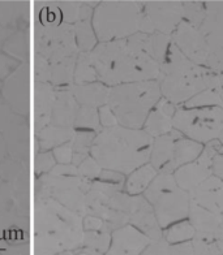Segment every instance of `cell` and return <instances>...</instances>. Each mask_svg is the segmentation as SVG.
Here are the masks:
<instances>
[{
  "mask_svg": "<svg viewBox=\"0 0 223 255\" xmlns=\"http://www.w3.org/2000/svg\"><path fill=\"white\" fill-rule=\"evenodd\" d=\"M34 201L35 254H71L82 246L84 216L48 197Z\"/></svg>",
  "mask_w": 223,
  "mask_h": 255,
  "instance_id": "obj_1",
  "label": "cell"
},
{
  "mask_svg": "<svg viewBox=\"0 0 223 255\" xmlns=\"http://www.w3.org/2000/svg\"><path fill=\"white\" fill-rule=\"evenodd\" d=\"M154 138L144 129L122 125L103 128L97 133L90 155L103 169L131 175L150 160Z\"/></svg>",
  "mask_w": 223,
  "mask_h": 255,
  "instance_id": "obj_2",
  "label": "cell"
},
{
  "mask_svg": "<svg viewBox=\"0 0 223 255\" xmlns=\"http://www.w3.org/2000/svg\"><path fill=\"white\" fill-rule=\"evenodd\" d=\"M98 81L106 86L158 80L161 64L142 52L128 47L127 40L98 43L90 52Z\"/></svg>",
  "mask_w": 223,
  "mask_h": 255,
  "instance_id": "obj_3",
  "label": "cell"
},
{
  "mask_svg": "<svg viewBox=\"0 0 223 255\" xmlns=\"http://www.w3.org/2000/svg\"><path fill=\"white\" fill-rule=\"evenodd\" d=\"M162 97L174 104H184L207 89L221 90V74L186 57L175 44H170L158 77Z\"/></svg>",
  "mask_w": 223,
  "mask_h": 255,
  "instance_id": "obj_4",
  "label": "cell"
},
{
  "mask_svg": "<svg viewBox=\"0 0 223 255\" xmlns=\"http://www.w3.org/2000/svg\"><path fill=\"white\" fill-rule=\"evenodd\" d=\"M161 98L158 80L140 81L110 88L107 104L115 114L119 125L141 129Z\"/></svg>",
  "mask_w": 223,
  "mask_h": 255,
  "instance_id": "obj_5",
  "label": "cell"
},
{
  "mask_svg": "<svg viewBox=\"0 0 223 255\" xmlns=\"http://www.w3.org/2000/svg\"><path fill=\"white\" fill-rule=\"evenodd\" d=\"M142 13L144 1H101L91 20L99 43L127 39L139 33Z\"/></svg>",
  "mask_w": 223,
  "mask_h": 255,
  "instance_id": "obj_6",
  "label": "cell"
},
{
  "mask_svg": "<svg viewBox=\"0 0 223 255\" xmlns=\"http://www.w3.org/2000/svg\"><path fill=\"white\" fill-rule=\"evenodd\" d=\"M144 197L152 205L162 229L190 215V191L180 188L174 173H158L144 191Z\"/></svg>",
  "mask_w": 223,
  "mask_h": 255,
  "instance_id": "obj_7",
  "label": "cell"
},
{
  "mask_svg": "<svg viewBox=\"0 0 223 255\" xmlns=\"http://www.w3.org/2000/svg\"><path fill=\"white\" fill-rule=\"evenodd\" d=\"M93 180L81 176H58L44 173L35 182L34 198H52L80 215H86V193Z\"/></svg>",
  "mask_w": 223,
  "mask_h": 255,
  "instance_id": "obj_8",
  "label": "cell"
},
{
  "mask_svg": "<svg viewBox=\"0 0 223 255\" xmlns=\"http://www.w3.org/2000/svg\"><path fill=\"white\" fill-rule=\"evenodd\" d=\"M174 129L193 141L207 144L217 139L223 129V108H178L173 119Z\"/></svg>",
  "mask_w": 223,
  "mask_h": 255,
  "instance_id": "obj_9",
  "label": "cell"
},
{
  "mask_svg": "<svg viewBox=\"0 0 223 255\" xmlns=\"http://www.w3.org/2000/svg\"><path fill=\"white\" fill-rule=\"evenodd\" d=\"M34 54L44 57L51 65L77 56L80 50L76 43L73 25L63 22L59 26H43L35 20Z\"/></svg>",
  "mask_w": 223,
  "mask_h": 255,
  "instance_id": "obj_10",
  "label": "cell"
},
{
  "mask_svg": "<svg viewBox=\"0 0 223 255\" xmlns=\"http://www.w3.org/2000/svg\"><path fill=\"white\" fill-rule=\"evenodd\" d=\"M0 134L3 135L10 158L27 167L29 161V121L9 107L0 97Z\"/></svg>",
  "mask_w": 223,
  "mask_h": 255,
  "instance_id": "obj_11",
  "label": "cell"
},
{
  "mask_svg": "<svg viewBox=\"0 0 223 255\" xmlns=\"http://www.w3.org/2000/svg\"><path fill=\"white\" fill-rule=\"evenodd\" d=\"M221 147H222V143L218 138L208 142L199 158L178 168L174 172V177L180 188L187 191H192L213 175L214 156L220 151Z\"/></svg>",
  "mask_w": 223,
  "mask_h": 255,
  "instance_id": "obj_12",
  "label": "cell"
},
{
  "mask_svg": "<svg viewBox=\"0 0 223 255\" xmlns=\"http://www.w3.org/2000/svg\"><path fill=\"white\" fill-rule=\"evenodd\" d=\"M0 95L16 114L29 118L30 112V76L29 63H22L3 82Z\"/></svg>",
  "mask_w": 223,
  "mask_h": 255,
  "instance_id": "obj_13",
  "label": "cell"
},
{
  "mask_svg": "<svg viewBox=\"0 0 223 255\" xmlns=\"http://www.w3.org/2000/svg\"><path fill=\"white\" fill-rule=\"evenodd\" d=\"M171 42L192 63L205 67L210 47L200 29L183 20L171 34Z\"/></svg>",
  "mask_w": 223,
  "mask_h": 255,
  "instance_id": "obj_14",
  "label": "cell"
},
{
  "mask_svg": "<svg viewBox=\"0 0 223 255\" xmlns=\"http://www.w3.org/2000/svg\"><path fill=\"white\" fill-rule=\"evenodd\" d=\"M144 13L150 18L157 33L171 35L183 21V3L144 1Z\"/></svg>",
  "mask_w": 223,
  "mask_h": 255,
  "instance_id": "obj_15",
  "label": "cell"
},
{
  "mask_svg": "<svg viewBox=\"0 0 223 255\" xmlns=\"http://www.w3.org/2000/svg\"><path fill=\"white\" fill-rule=\"evenodd\" d=\"M152 239L132 224L112 231L111 245L106 254H142Z\"/></svg>",
  "mask_w": 223,
  "mask_h": 255,
  "instance_id": "obj_16",
  "label": "cell"
},
{
  "mask_svg": "<svg viewBox=\"0 0 223 255\" xmlns=\"http://www.w3.org/2000/svg\"><path fill=\"white\" fill-rule=\"evenodd\" d=\"M129 224L135 225L136 228L144 232L152 240L163 237L162 228L157 220L156 212L144 195H133L129 211Z\"/></svg>",
  "mask_w": 223,
  "mask_h": 255,
  "instance_id": "obj_17",
  "label": "cell"
},
{
  "mask_svg": "<svg viewBox=\"0 0 223 255\" xmlns=\"http://www.w3.org/2000/svg\"><path fill=\"white\" fill-rule=\"evenodd\" d=\"M125 40L131 50L149 55L157 63L162 65L167 56L170 43H171V35H166L157 31L154 34H144L139 31Z\"/></svg>",
  "mask_w": 223,
  "mask_h": 255,
  "instance_id": "obj_18",
  "label": "cell"
},
{
  "mask_svg": "<svg viewBox=\"0 0 223 255\" xmlns=\"http://www.w3.org/2000/svg\"><path fill=\"white\" fill-rule=\"evenodd\" d=\"M191 201L203 206L223 219V180L212 175L196 189L190 191Z\"/></svg>",
  "mask_w": 223,
  "mask_h": 255,
  "instance_id": "obj_19",
  "label": "cell"
},
{
  "mask_svg": "<svg viewBox=\"0 0 223 255\" xmlns=\"http://www.w3.org/2000/svg\"><path fill=\"white\" fill-rule=\"evenodd\" d=\"M55 88V86H54ZM80 104L74 99L69 88H55L54 104L51 114V125L61 128H73Z\"/></svg>",
  "mask_w": 223,
  "mask_h": 255,
  "instance_id": "obj_20",
  "label": "cell"
},
{
  "mask_svg": "<svg viewBox=\"0 0 223 255\" xmlns=\"http://www.w3.org/2000/svg\"><path fill=\"white\" fill-rule=\"evenodd\" d=\"M55 88L48 82H34V134L41 133L42 129L51 123Z\"/></svg>",
  "mask_w": 223,
  "mask_h": 255,
  "instance_id": "obj_21",
  "label": "cell"
},
{
  "mask_svg": "<svg viewBox=\"0 0 223 255\" xmlns=\"http://www.w3.org/2000/svg\"><path fill=\"white\" fill-rule=\"evenodd\" d=\"M178 107L166 98H161L156 107L153 108L144 124V130H146L153 138L167 134L174 129L173 119L175 116Z\"/></svg>",
  "mask_w": 223,
  "mask_h": 255,
  "instance_id": "obj_22",
  "label": "cell"
},
{
  "mask_svg": "<svg viewBox=\"0 0 223 255\" xmlns=\"http://www.w3.org/2000/svg\"><path fill=\"white\" fill-rule=\"evenodd\" d=\"M205 20L200 31L209 47L223 48V1H205Z\"/></svg>",
  "mask_w": 223,
  "mask_h": 255,
  "instance_id": "obj_23",
  "label": "cell"
},
{
  "mask_svg": "<svg viewBox=\"0 0 223 255\" xmlns=\"http://www.w3.org/2000/svg\"><path fill=\"white\" fill-rule=\"evenodd\" d=\"M188 218H190V222L192 223L193 228L196 231V235H195L196 239L214 240L217 231L220 228L221 223L223 222L221 216L192 201H191Z\"/></svg>",
  "mask_w": 223,
  "mask_h": 255,
  "instance_id": "obj_24",
  "label": "cell"
},
{
  "mask_svg": "<svg viewBox=\"0 0 223 255\" xmlns=\"http://www.w3.org/2000/svg\"><path fill=\"white\" fill-rule=\"evenodd\" d=\"M29 3L27 1H0V27L20 31L27 30Z\"/></svg>",
  "mask_w": 223,
  "mask_h": 255,
  "instance_id": "obj_25",
  "label": "cell"
},
{
  "mask_svg": "<svg viewBox=\"0 0 223 255\" xmlns=\"http://www.w3.org/2000/svg\"><path fill=\"white\" fill-rule=\"evenodd\" d=\"M68 88L72 91L74 99L80 106L99 108L102 106H106L108 102L110 88L102 82H90V84L81 85L73 84Z\"/></svg>",
  "mask_w": 223,
  "mask_h": 255,
  "instance_id": "obj_26",
  "label": "cell"
},
{
  "mask_svg": "<svg viewBox=\"0 0 223 255\" xmlns=\"http://www.w3.org/2000/svg\"><path fill=\"white\" fill-rule=\"evenodd\" d=\"M203 151V143L193 141L191 138H187L186 135H182L174 143L173 158H171L170 163L166 165L162 172H165V173H174L182 165L188 164V163H191V161L199 158L200 154Z\"/></svg>",
  "mask_w": 223,
  "mask_h": 255,
  "instance_id": "obj_27",
  "label": "cell"
},
{
  "mask_svg": "<svg viewBox=\"0 0 223 255\" xmlns=\"http://www.w3.org/2000/svg\"><path fill=\"white\" fill-rule=\"evenodd\" d=\"M182 133L176 129L167 133V134L159 135L153 139V147L150 152V163L157 171L162 172L165 167L170 163L173 158L174 143L179 137H182Z\"/></svg>",
  "mask_w": 223,
  "mask_h": 255,
  "instance_id": "obj_28",
  "label": "cell"
},
{
  "mask_svg": "<svg viewBox=\"0 0 223 255\" xmlns=\"http://www.w3.org/2000/svg\"><path fill=\"white\" fill-rule=\"evenodd\" d=\"M74 135L73 128H61L48 124L47 127L42 129L39 134L35 135L38 144H39V152L50 151L51 148L71 141Z\"/></svg>",
  "mask_w": 223,
  "mask_h": 255,
  "instance_id": "obj_29",
  "label": "cell"
},
{
  "mask_svg": "<svg viewBox=\"0 0 223 255\" xmlns=\"http://www.w3.org/2000/svg\"><path fill=\"white\" fill-rule=\"evenodd\" d=\"M111 245V232L85 231L82 246L71 254H105Z\"/></svg>",
  "mask_w": 223,
  "mask_h": 255,
  "instance_id": "obj_30",
  "label": "cell"
},
{
  "mask_svg": "<svg viewBox=\"0 0 223 255\" xmlns=\"http://www.w3.org/2000/svg\"><path fill=\"white\" fill-rule=\"evenodd\" d=\"M157 175H158V171L153 167L150 161L141 165L140 168L135 169L131 175H128L124 185L125 193L131 195H137L142 191H145L149 185L153 182V180L157 177Z\"/></svg>",
  "mask_w": 223,
  "mask_h": 255,
  "instance_id": "obj_31",
  "label": "cell"
},
{
  "mask_svg": "<svg viewBox=\"0 0 223 255\" xmlns=\"http://www.w3.org/2000/svg\"><path fill=\"white\" fill-rule=\"evenodd\" d=\"M3 52L14 57L21 63H29V52H30L29 30H20L12 34L4 43Z\"/></svg>",
  "mask_w": 223,
  "mask_h": 255,
  "instance_id": "obj_32",
  "label": "cell"
},
{
  "mask_svg": "<svg viewBox=\"0 0 223 255\" xmlns=\"http://www.w3.org/2000/svg\"><path fill=\"white\" fill-rule=\"evenodd\" d=\"M97 131L88 129H74V135L72 138V164L78 167L90 154L91 146L95 139Z\"/></svg>",
  "mask_w": 223,
  "mask_h": 255,
  "instance_id": "obj_33",
  "label": "cell"
},
{
  "mask_svg": "<svg viewBox=\"0 0 223 255\" xmlns=\"http://www.w3.org/2000/svg\"><path fill=\"white\" fill-rule=\"evenodd\" d=\"M77 56H72L51 65L50 84L55 88H68L74 84V68Z\"/></svg>",
  "mask_w": 223,
  "mask_h": 255,
  "instance_id": "obj_34",
  "label": "cell"
},
{
  "mask_svg": "<svg viewBox=\"0 0 223 255\" xmlns=\"http://www.w3.org/2000/svg\"><path fill=\"white\" fill-rule=\"evenodd\" d=\"M76 43L80 52H91L97 46V35L93 29L91 20L77 21L73 25Z\"/></svg>",
  "mask_w": 223,
  "mask_h": 255,
  "instance_id": "obj_35",
  "label": "cell"
},
{
  "mask_svg": "<svg viewBox=\"0 0 223 255\" xmlns=\"http://www.w3.org/2000/svg\"><path fill=\"white\" fill-rule=\"evenodd\" d=\"M98 76L95 72V68L91 63L90 52H80L76 60V68H74V84H90L97 82Z\"/></svg>",
  "mask_w": 223,
  "mask_h": 255,
  "instance_id": "obj_36",
  "label": "cell"
},
{
  "mask_svg": "<svg viewBox=\"0 0 223 255\" xmlns=\"http://www.w3.org/2000/svg\"><path fill=\"white\" fill-rule=\"evenodd\" d=\"M195 235H196V231L193 228L192 223L190 220H184V219L169 225V229L163 233L165 239L170 244L191 241V240H193Z\"/></svg>",
  "mask_w": 223,
  "mask_h": 255,
  "instance_id": "obj_37",
  "label": "cell"
},
{
  "mask_svg": "<svg viewBox=\"0 0 223 255\" xmlns=\"http://www.w3.org/2000/svg\"><path fill=\"white\" fill-rule=\"evenodd\" d=\"M222 90V89H221ZM221 90L216 89H207L200 94L191 98L190 101L184 103L186 108H203V107H221L223 108Z\"/></svg>",
  "mask_w": 223,
  "mask_h": 255,
  "instance_id": "obj_38",
  "label": "cell"
},
{
  "mask_svg": "<svg viewBox=\"0 0 223 255\" xmlns=\"http://www.w3.org/2000/svg\"><path fill=\"white\" fill-rule=\"evenodd\" d=\"M74 129H88L99 133L102 130V125L99 121L98 108L81 106L74 121Z\"/></svg>",
  "mask_w": 223,
  "mask_h": 255,
  "instance_id": "obj_39",
  "label": "cell"
},
{
  "mask_svg": "<svg viewBox=\"0 0 223 255\" xmlns=\"http://www.w3.org/2000/svg\"><path fill=\"white\" fill-rule=\"evenodd\" d=\"M205 5L200 1H183V18L200 29L205 20Z\"/></svg>",
  "mask_w": 223,
  "mask_h": 255,
  "instance_id": "obj_40",
  "label": "cell"
},
{
  "mask_svg": "<svg viewBox=\"0 0 223 255\" xmlns=\"http://www.w3.org/2000/svg\"><path fill=\"white\" fill-rule=\"evenodd\" d=\"M55 4L60 9L64 24L74 25L77 22L82 1H55Z\"/></svg>",
  "mask_w": 223,
  "mask_h": 255,
  "instance_id": "obj_41",
  "label": "cell"
},
{
  "mask_svg": "<svg viewBox=\"0 0 223 255\" xmlns=\"http://www.w3.org/2000/svg\"><path fill=\"white\" fill-rule=\"evenodd\" d=\"M56 165V160L54 158L52 151H41L35 154L34 158V172L35 175H44L51 172V169Z\"/></svg>",
  "mask_w": 223,
  "mask_h": 255,
  "instance_id": "obj_42",
  "label": "cell"
},
{
  "mask_svg": "<svg viewBox=\"0 0 223 255\" xmlns=\"http://www.w3.org/2000/svg\"><path fill=\"white\" fill-rule=\"evenodd\" d=\"M77 169L78 175L81 176V177L89 178V180H95V178L99 177L103 168L99 165L98 161L95 160L93 156H88V158L82 161L81 164L78 165Z\"/></svg>",
  "mask_w": 223,
  "mask_h": 255,
  "instance_id": "obj_43",
  "label": "cell"
},
{
  "mask_svg": "<svg viewBox=\"0 0 223 255\" xmlns=\"http://www.w3.org/2000/svg\"><path fill=\"white\" fill-rule=\"evenodd\" d=\"M34 76H35V81L50 84L51 64L44 57L35 54H34Z\"/></svg>",
  "mask_w": 223,
  "mask_h": 255,
  "instance_id": "obj_44",
  "label": "cell"
},
{
  "mask_svg": "<svg viewBox=\"0 0 223 255\" xmlns=\"http://www.w3.org/2000/svg\"><path fill=\"white\" fill-rule=\"evenodd\" d=\"M21 64H22L21 61L9 56L5 52H0V81L4 82Z\"/></svg>",
  "mask_w": 223,
  "mask_h": 255,
  "instance_id": "obj_45",
  "label": "cell"
},
{
  "mask_svg": "<svg viewBox=\"0 0 223 255\" xmlns=\"http://www.w3.org/2000/svg\"><path fill=\"white\" fill-rule=\"evenodd\" d=\"M193 250L195 254H222L216 240H205V239H195L192 240Z\"/></svg>",
  "mask_w": 223,
  "mask_h": 255,
  "instance_id": "obj_46",
  "label": "cell"
},
{
  "mask_svg": "<svg viewBox=\"0 0 223 255\" xmlns=\"http://www.w3.org/2000/svg\"><path fill=\"white\" fill-rule=\"evenodd\" d=\"M205 67L209 68L210 71H213L214 73H223V48L210 47Z\"/></svg>",
  "mask_w": 223,
  "mask_h": 255,
  "instance_id": "obj_47",
  "label": "cell"
},
{
  "mask_svg": "<svg viewBox=\"0 0 223 255\" xmlns=\"http://www.w3.org/2000/svg\"><path fill=\"white\" fill-rule=\"evenodd\" d=\"M14 201L9 185L0 176V211H13Z\"/></svg>",
  "mask_w": 223,
  "mask_h": 255,
  "instance_id": "obj_48",
  "label": "cell"
},
{
  "mask_svg": "<svg viewBox=\"0 0 223 255\" xmlns=\"http://www.w3.org/2000/svg\"><path fill=\"white\" fill-rule=\"evenodd\" d=\"M52 154H54V158L58 164H69V163H72V155H73L72 139L60 144V146H56L52 150Z\"/></svg>",
  "mask_w": 223,
  "mask_h": 255,
  "instance_id": "obj_49",
  "label": "cell"
},
{
  "mask_svg": "<svg viewBox=\"0 0 223 255\" xmlns=\"http://www.w3.org/2000/svg\"><path fill=\"white\" fill-rule=\"evenodd\" d=\"M142 254H170V242L165 236L158 240H152Z\"/></svg>",
  "mask_w": 223,
  "mask_h": 255,
  "instance_id": "obj_50",
  "label": "cell"
},
{
  "mask_svg": "<svg viewBox=\"0 0 223 255\" xmlns=\"http://www.w3.org/2000/svg\"><path fill=\"white\" fill-rule=\"evenodd\" d=\"M82 225H84V231H108L107 224L103 219L98 218L95 215L86 214L82 219Z\"/></svg>",
  "mask_w": 223,
  "mask_h": 255,
  "instance_id": "obj_51",
  "label": "cell"
},
{
  "mask_svg": "<svg viewBox=\"0 0 223 255\" xmlns=\"http://www.w3.org/2000/svg\"><path fill=\"white\" fill-rule=\"evenodd\" d=\"M99 114V121H101L102 128H111L119 125L118 119H116L115 114L111 110V107L106 104V106H102L98 108Z\"/></svg>",
  "mask_w": 223,
  "mask_h": 255,
  "instance_id": "obj_52",
  "label": "cell"
},
{
  "mask_svg": "<svg viewBox=\"0 0 223 255\" xmlns=\"http://www.w3.org/2000/svg\"><path fill=\"white\" fill-rule=\"evenodd\" d=\"M97 180L105 182H111V184H124V175L119 173L116 171H110V169H102L101 175Z\"/></svg>",
  "mask_w": 223,
  "mask_h": 255,
  "instance_id": "obj_53",
  "label": "cell"
},
{
  "mask_svg": "<svg viewBox=\"0 0 223 255\" xmlns=\"http://www.w3.org/2000/svg\"><path fill=\"white\" fill-rule=\"evenodd\" d=\"M51 175H58V176H80L78 175V169L76 165L72 163L69 164H58L55 165L51 172H48Z\"/></svg>",
  "mask_w": 223,
  "mask_h": 255,
  "instance_id": "obj_54",
  "label": "cell"
},
{
  "mask_svg": "<svg viewBox=\"0 0 223 255\" xmlns=\"http://www.w3.org/2000/svg\"><path fill=\"white\" fill-rule=\"evenodd\" d=\"M170 254H195L192 240L178 242V244H170Z\"/></svg>",
  "mask_w": 223,
  "mask_h": 255,
  "instance_id": "obj_55",
  "label": "cell"
},
{
  "mask_svg": "<svg viewBox=\"0 0 223 255\" xmlns=\"http://www.w3.org/2000/svg\"><path fill=\"white\" fill-rule=\"evenodd\" d=\"M213 175L218 176L223 180V146L216 154L213 160Z\"/></svg>",
  "mask_w": 223,
  "mask_h": 255,
  "instance_id": "obj_56",
  "label": "cell"
},
{
  "mask_svg": "<svg viewBox=\"0 0 223 255\" xmlns=\"http://www.w3.org/2000/svg\"><path fill=\"white\" fill-rule=\"evenodd\" d=\"M139 31L140 33H144V34L156 33V27H154V25H153V22L150 21V18H149L145 13H142L141 18H140Z\"/></svg>",
  "mask_w": 223,
  "mask_h": 255,
  "instance_id": "obj_57",
  "label": "cell"
},
{
  "mask_svg": "<svg viewBox=\"0 0 223 255\" xmlns=\"http://www.w3.org/2000/svg\"><path fill=\"white\" fill-rule=\"evenodd\" d=\"M16 33V30H12V29H5V27H0V48H3L5 40L12 35V34Z\"/></svg>",
  "mask_w": 223,
  "mask_h": 255,
  "instance_id": "obj_58",
  "label": "cell"
},
{
  "mask_svg": "<svg viewBox=\"0 0 223 255\" xmlns=\"http://www.w3.org/2000/svg\"><path fill=\"white\" fill-rule=\"evenodd\" d=\"M214 240H216L217 245H218V248H220V250L223 254V222L221 223L220 228H218V231H217Z\"/></svg>",
  "mask_w": 223,
  "mask_h": 255,
  "instance_id": "obj_59",
  "label": "cell"
},
{
  "mask_svg": "<svg viewBox=\"0 0 223 255\" xmlns=\"http://www.w3.org/2000/svg\"><path fill=\"white\" fill-rule=\"evenodd\" d=\"M7 155H8L7 144H5V141H4L3 135L0 134V163L7 159Z\"/></svg>",
  "mask_w": 223,
  "mask_h": 255,
  "instance_id": "obj_60",
  "label": "cell"
},
{
  "mask_svg": "<svg viewBox=\"0 0 223 255\" xmlns=\"http://www.w3.org/2000/svg\"><path fill=\"white\" fill-rule=\"evenodd\" d=\"M218 139H220V142L222 143V146H223V129H222V131H221V134L218 135Z\"/></svg>",
  "mask_w": 223,
  "mask_h": 255,
  "instance_id": "obj_61",
  "label": "cell"
},
{
  "mask_svg": "<svg viewBox=\"0 0 223 255\" xmlns=\"http://www.w3.org/2000/svg\"><path fill=\"white\" fill-rule=\"evenodd\" d=\"M221 81H222V88H223V73L221 74Z\"/></svg>",
  "mask_w": 223,
  "mask_h": 255,
  "instance_id": "obj_62",
  "label": "cell"
},
{
  "mask_svg": "<svg viewBox=\"0 0 223 255\" xmlns=\"http://www.w3.org/2000/svg\"><path fill=\"white\" fill-rule=\"evenodd\" d=\"M221 97H222V102H223V89L221 90Z\"/></svg>",
  "mask_w": 223,
  "mask_h": 255,
  "instance_id": "obj_63",
  "label": "cell"
}]
</instances>
